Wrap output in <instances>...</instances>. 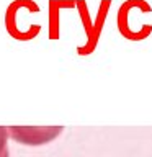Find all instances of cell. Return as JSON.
<instances>
[{
  "mask_svg": "<svg viewBox=\"0 0 152 157\" xmlns=\"http://www.w3.org/2000/svg\"><path fill=\"white\" fill-rule=\"evenodd\" d=\"M7 141H8L7 126H0V157H10Z\"/></svg>",
  "mask_w": 152,
  "mask_h": 157,
  "instance_id": "2",
  "label": "cell"
},
{
  "mask_svg": "<svg viewBox=\"0 0 152 157\" xmlns=\"http://www.w3.org/2000/svg\"><path fill=\"white\" fill-rule=\"evenodd\" d=\"M62 126H8V136L26 146H43L56 139Z\"/></svg>",
  "mask_w": 152,
  "mask_h": 157,
  "instance_id": "1",
  "label": "cell"
}]
</instances>
